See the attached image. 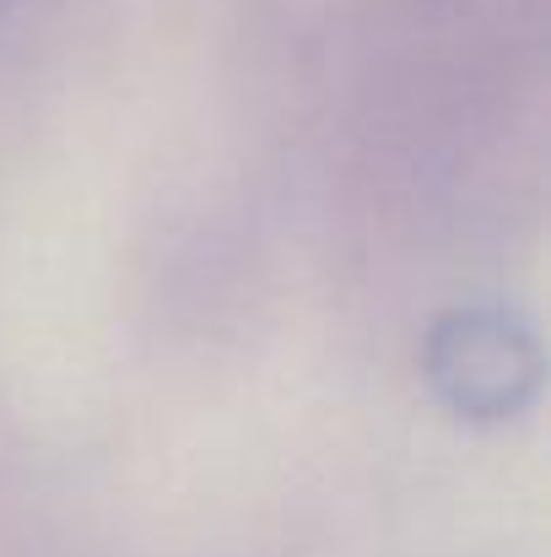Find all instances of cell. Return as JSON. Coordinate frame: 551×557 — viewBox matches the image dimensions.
Masks as SVG:
<instances>
[{
  "instance_id": "cell-1",
  "label": "cell",
  "mask_w": 551,
  "mask_h": 557,
  "mask_svg": "<svg viewBox=\"0 0 551 557\" xmlns=\"http://www.w3.org/2000/svg\"><path fill=\"white\" fill-rule=\"evenodd\" d=\"M433 389L471 422H503L541 389L536 331L503 309H454L427 336Z\"/></svg>"
},
{
  "instance_id": "cell-2",
  "label": "cell",
  "mask_w": 551,
  "mask_h": 557,
  "mask_svg": "<svg viewBox=\"0 0 551 557\" xmlns=\"http://www.w3.org/2000/svg\"><path fill=\"white\" fill-rule=\"evenodd\" d=\"M16 5H22V0H0V16H11V11H16Z\"/></svg>"
}]
</instances>
